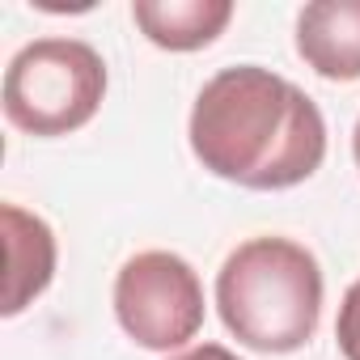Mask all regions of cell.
I'll return each instance as SVG.
<instances>
[{
    "mask_svg": "<svg viewBox=\"0 0 360 360\" xmlns=\"http://www.w3.org/2000/svg\"><path fill=\"white\" fill-rule=\"evenodd\" d=\"M115 318L148 352L187 347L204 326L200 271L174 250H140L115 276Z\"/></svg>",
    "mask_w": 360,
    "mask_h": 360,
    "instance_id": "4",
    "label": "cell"
},
{
    "mask_svg": "<svg viewBox=\"0 0 360 360\" xmlns=\"http://www.w3.org/2000/svg\"><path fill=\"white\" fill-rule=\"evenodd\" d=\"M5 246H9V288H5V318H18L34 297L47 292L56 276V233L43 217L5 204Z\"/></svg>",
    "mask_w": 360,
    "mask_h": 360,
    "instance_id": "6",
    "label": "cell"
},
{
    "mask_svg": "<svg viewBox=\"0 0 360 360\" xmlns=\"http://www.w3.org/2000/svg\"><path fill=\"white\" fill-rule=\"evenodd\" d=\"M187 140L195 161L246 191H288L318 174L326 119L318 102L263 64H233L204 81Z\"/></svg>",
    "mask_w": 360,
    "mask_h": 360,
    "instance_id": "1",
    "label": "cell"
},
{
    "mask_svg": "<svg viewBox=\"0 0 360 360\" xmlns=\"http://www.w3.org/2000/svg\"><path fill=\"white\" fill-rule=\"evenodd\" d=\"M352 157H356V169H360V119H356V131H352Z\"/></svg>",
    "mask_w": 360,
    "mask_h": 360,
    "instance_id": "10",
    "label": "cell"
},
{
    "mask_svg": "<svg viewBox=\"0 0 360 360\" xmlns=\"http://www.w3.org/2000/svg\"><path fill=\"white\" fill-rule=\"evenodd\" d=\"M106 98V60L85 39H34L5 68V119L26 136H68Z\"/></svg>",
    "mask_w": 360,
    "mask_h": 360,
    "instance_id": "3",
    "label": "cell"
},
{
    "mask_svg": "<svg viewBox=\"0 0 360 360\" xmlns=\"http://www.w3.org/2000/svg\"><path fill=\"white\" fill-rule=\"evenodd\" d=\"M169 360H242V356L229 352L225 343H200V347H187L183 356H169Z\"/></svg>",
    "mask_w": 360,
    "mask_h": 360,
    "instance_id": "9",
    "label": "cell"
},
{
    "mask_svg": "<svg viewBox=\"0 0 360 360\" xmlns=\"http://www.w3.org/2000/svg\"><path fill=\"white\" fill-rule=\"evenodd\" d=\"M233 18V0H131V22L161 51H200Z\"/></svg>",
    "mask_w": 360,
    "mask_h": 360,
    "instance_id": "7",
    "label": "cell"
},
{
    "mask_svg": "<svg viewBox=\"0 0 360 360\" xmlns=\"http://www.w3.org/2000/svg\"><path fill=\"white\" fill-rule=\"evenodd\" d=\"M225 330L267 356L305 347L322 318V267L292 238H250L217 271Z\"/></svg>",
    "mask_w": 360,
    "mask_h": 360,
    "instance_id": "2",
    "label": "cell"
},
{
    "mask_svg": "<svg viewBox=\"0 0 360 360\" xmlns=\"http://www.w3.org/2000/svg\"><path fill=\"white\" fill-rule=\"evenodd\" d=\"M335 339H339L343 360H360V276L343 292V305H339V318H335Z\"/></svg>",
    "mask_w": 360,
    "mask_h": 360,
    "instance_id": "8",
    "label": "cell"
},
{
    "mask_svg": "<svg viewBox=\"0 0 360 360\" xmlns=\"http://www.w3.org/2000/svg\"><path fill=\"white\" fill-rule=\"evenodd\" d=\"M297 56L326 81H360V0H314L297 13Z\"/></svg>",
    "mask_w": 360,
    "mask_h": 360,
    "instance_id": "5",
    "label": "cell"
}]
</instances>
